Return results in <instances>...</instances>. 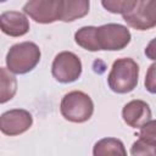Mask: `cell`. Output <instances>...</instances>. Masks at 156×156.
Here are the masks:
<instances>
[{
	"mask_svg": "<svg viewBox=\"0 0 156 156\" xmlns=\"http://www.w3.org/2000/svg\"><path fill=\"white\" fill-rule=\"evenodd\" d=\"M139 138L140 139H144L146 141H150V143H156V136H155V121L154 119H151L150 122H147L145 126H143L140 128Z\"/></svg>",
	"mask_w": 156,
	"mask_h": 156,
	"instance_id": "2e32d148",
	"label": "cell"
},
{
	"mask_svg": "<svg viewBox=\"0 0 156 156\" xmlns=\"http://www.w3.org/2000/svg\"><path fill=\"white\" fill-rule=\"evenodd\" d=\"M122 117L129 127L140 129L143 126L152 119V113L149 104H146L145 101L132 100L124 105L122 110Z\"/></svg>",
	"mask_w": 156,
	"mask_h": 156,
	"instance_id": "9c48e42d",
	"label": "cell"
},
{
	"mask_svg": "<svg viewBox=\"0 0 156 156\" xmlns=\"http://www.w3.org/2000/svg\"><path fill=\"white\" fill-rule=\"evenodd\" d=\"M134 0H107V1H101V5L112 13H126L130 7L133 6Z\"/></svg>",
	"mask_w": 156,
	"mask_h": 156,
	"instance_id": "9a60e30c",
	"label": "cell"
},
{
	"mask_svg": "<svg viewBox=\"0 0 156 156\" xmlns=\"http://www.w3.org/2000/svg\"><path fill=\"white\" fill-rule=\"evenodd\" d=\"M155 68H156V65L152 63L146 73V77H145V87L146 89L151 93V94H155L156 93V79H155Z\"/></svg>",
	"mask_w": 156,
	"mask_h": 156,
	"instance_id": "e0dca14e",
	"label": "cell"
},
{
	"mask_svg": "<svg viewBox=\"0 0 156 156\" xmlns=\"http://www.w3.org/2000/svg\"><path fill=\"white\" fill-rule=\"evenodd\" d=\"M0 29L6 35L22 37L29 30V21L20 11H6L0 15Z\"/></svg>",
	"mask_w": 156,
	"mask_h": 156,
	"instance_id": "30bf717a",
	"label": "cell"
},
{
	"mask_svg": "<svg viewBox=\"0 0 156 156\" xmlns=\"http://www.w3.org/2000/svg\"><path fill=\"white\" fill-rule=\"evenodd\" d=\"M88 0H62L61 20L62 22H72L77 18L84 17L89 12Z\"/></svg>",
	"mask_w": 156,
	"mask_h": 156,
	"instance_id": "7c38bea8",
	"label": "cell"
},
{
	"mask_svg": "<svg viewBox=\"0 0 156 156\" xmlns=\"http://www.w3.org/2000/svg\"><path fill=\"white\" fill-rule=\"evenodd\" d=\"M156 143H150L144 139H138L130 147L132 156H155Z\"/></svg>",
	"mask_w": 156,
	"mask_h": 156,
	"instance_id": "5bb4252c",
	"label": "cell"
},
{
	"mask_svg": "<svg viewBox=\"0 0 156 156\" xmlns=\"http://www.w3.org/2000/svg\"><path fill=\"white\" fill-rule=\"evenodd\" d=\"M17 91L16 77L4 67H0V104L10 101Z\"/></svg>",
	"mask_w": 156,
	"mask_h": 156,
	"instance_id": "4fadbf2b",
	"label": "cell"
},
{
	"mask_svg": "<svg viewBox=\"0 0 156 156\" xmlns=\"http://www.w3.org/2000/svg\"><path fill=\"white\" fill-rule=\"evenodd\" d=\"M123 20L134 29L147 30L156 26V1L134 0L133 6L122 15Z\"/></svg>",
	"mask_w": 156,
	"mask_h": 156,
	"instance_id": "5b68a950",
	"label": "cell"
},
{
	"mask_svg": "<svg viewBox=\"0 0 156 156\" xmlns=\"http://www.w3.org/2000/svg\"><path fill=\"white\" fill-rule=\"evenodd\" d=\"M62 0H32L24 4L23 12L38 23H52L61 20Z\"/></svg>",
	"mask_w": 156,
	"mask_h": 156,
	"instance_id": "52a82bcc",
	"label": "cell"
},
{
	"mask_svg": "<svg viewBox=\"0 0 156 156\" xmlns=\"http://www.w3.org/2000/svg\"><path fill=\"white\" fill-rule=\"evenodd\" d=\"M154 43H155V40H151V43L149 44V48L147 49H145V54L151 58V60H155V55H154V49H152V46H154Z\"/></svg>",
	"mask_w": 156,
	"mask_h": 156,
	"instance_id": "ac0fdd59",
	"label": "cell"
},
{
	"mask_svg": "<svg viewBox=\"0 0 156 156\" xmlns=\"http://www.w3.org/2000/svg\"><path fill=\"white\" fill-rule=\"evenodd\" d=\"M33 124L32 115L23 108H13L0 116V132L9 136L27 132Z\"/></svg>",
	"mask_w": 156,
	"mask_h": 156,
	"instance_id": "ba28073f",
	"label": "cell"
},
{
	"mask_svg": "<svg viewBox=\"0 0 156 156\" xmlns=\"http://www.w3.org/2000/svg\"><path fill=\"white\" fill-rule=\"evenodd\" d=\"M40 49L33 41L12 45L6 55V67L13 74H26L35 68L40 61Z\"/></svg>",
	"mask_w": 156,
	"mask_h": 156,
	"instance_id": "6da1fadb",
	"label": "cell"
},
{
	"mask_svg": "<svg viewBox=\"0 0 156 156\" xmlns=\"http://www.w3.org/2000/svg\"><path fill=\"white\" fill-rule=\"evenodd\" d=\"M93 156H127V151L119 139L102 138L95 143Z\"/></svg>",
	"mask_w": 156,
	"mask_h": 156,
	"instance_id": "8fae6325",
	"label": "cell"
},
{
	"mask_svg": "<svg viewBox=\"0 0 156 156\" xmlns=\"http://www.w3.org/2000/svg\"><path fill=\"white\" fill-rule=\"evenodd\" d=\"M139 66L130 57L117 58L107 76V83L112 91L127 94L134 90L138 84Z\"/></svg>",
	"mask_w": 156,
	"mask_h": 156,
	"instance_id": "7a4b0ae2",
	"label": "cell"
},
{
	"mask_svg": "<svg viewBox=\"0 0 156 156\" xmlns=\"http://www.w3.org/2000/svg\"><path fill=\"white\" fill-rule=\"evenodd\" d=\"M51 73L60 83L76 82L82 74V61L71 51L58 52L52 61Z\"/></svg>",
	"mask_w": 156,
	"mask_h": 156,
	"instance_id": "8992f818",
	"label": "cell"
},
{
	"mask_svg": "<svg viewBox=\"0 0 156 156\" xmlns=\"http://www.w3.org/2000/svg\"><path fill=\"white\" fill-rule=\"evenodd\" d=\"M60 111L65 119L73 123H83L93 116L94 102L88 94L73 90L62 98Z\"/></svg>",
	"mask_w": 156,
	"mask_h": 156,
	"instance_id": "3957f363",
	"label": "cell"
},
{
	"mask_svg": "<svg viewBox=\"0 0 156 156\" xmlns=\"http://www.w3.org/2000/svg\"><path fill=\"white\" fill-rule=\"evenodd\" d=\"M96 50L117 51L124 49L132 39L129 29L119 23H107L95 27L94 32Z\"/></svg>",
	"mask_w": 156,
	"mask_h": 156,
	"instance_id": "277c9868",
	"label": "cell"
}]
</instances>
